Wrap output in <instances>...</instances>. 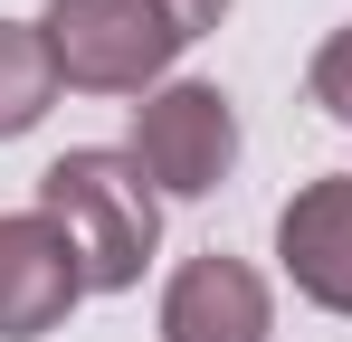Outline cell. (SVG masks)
I'll return each instance as SVG.
<instances>
[{
	"instance_id": "2",
	"label": "cell",
	"mask_w": 352,
	"mask_h": 342,
	"mask_svg": "<svg viewBox=\"0 0 352 342\" xmlns=\"http://www.w3.org/2000/svg\"><path fill=\"white\" fill-rule=\"evenodd\" d=\"M38 209L67 228L76 266H86V295H124L143 276L153 238H162V200L133 152H58L38 171Z\"/></svg>"
},
{
	"instance_id": "3",
	"label": "cell",
	"mask_w": 352,
	"mask_h": 342,
	"mask_svg": "<svg viewBox=\"0 0 352 342\" xmlns=\"http://www.w3.org/2000/svg\"><path fill=\"white\" fill-rule=\"evenodd\" d=\"M133 162L153 190H181V200H200V190H219L238 162V105L219 86H162V95H143L133 105Z\"/></svg>"
},
{
	"instance_id": "7",
	"label": "cell",
	"mask_w": 352,
	"mask_h": 342,
	"mask_svg": "<svg viewBox=\"0 0 352 342\" xmlns=\"http://www.w3.org/2000/svg\"><path fill=\"white\" fill-rule=\"evenodd\" d=\"M58 57H48V29H29V19H0V143H19L38 114L58 105Z\"/></svg>"
},
{
	"instance_id": "6",
	"label": "cell",
	"mask_w": 352,
	"mask_h": 342,
	"mask_svg": "<svg viewBox=\"0 0 352 342\" xmlns=\"http://www.w3.org/2000/svg\"><path fill=\"white\" fill-rule=\"evenodd\" d=\"M276 257H286L295 295H314L324 314H352V181H305L276 219Z\"/></svg>"
},
{
	"instance_id": "4",
	"label": "cell",
	"mask_w": 352,
	"mask_h": 342,
	"mask_svg": "<svg viewBox=\"0 0 352 342\" xmlns=\"http://www.w3.org/2000/svg\"><path fill=\"white\" fill-rule=\"evenodd\" d=\"M76 295H86V266H76V247H67V228L48 209L0 219V342L58 333Z\"/></svg>"
},
{
	"instance_id": "8",
	"label": "cell",
	"mask_w": 352,
	"mask_h": 342,
	"mask_svg": "<svg viewBox=\"0 0 352 342\" xmlns=\"http://www.w3.org/2000/svg\"><path fill=\"white\" fill-rule=\"evenodd\" d=\"M305 86H314V105L333 114V124H352V29H333V38L314 48V76H305Z\"/></svg>"
},
{
	"instance_id": "5",
	"label": "cell",
	"mask_w": 352,
	"mask_h": 342,
	"mask_svg": "<svg viewBox=\"0 0 352 342\" xmlns=\"http://www.w3.org/2000/svg\"><path fill=\"white\" fill-rule=\"evenodd\" d=\"M276 304H267V276L248 257H190L162 295V342H267Z\"/></svg>"
},
{
	"instance_id": "1",
	"label": "cell",
	"mask_w": 352,
	"mask_h": 342,
	"mask_svg": "<svg viewBox=\"0 0 352 342\" xmlns=\"http://www.w3.org/2000/svg\"><path fill=\"white\" fill-rule=\"evenodd\" d=\"M229 0H48V57L76 95H143Z\"/></svg>"
}]
</instances>
